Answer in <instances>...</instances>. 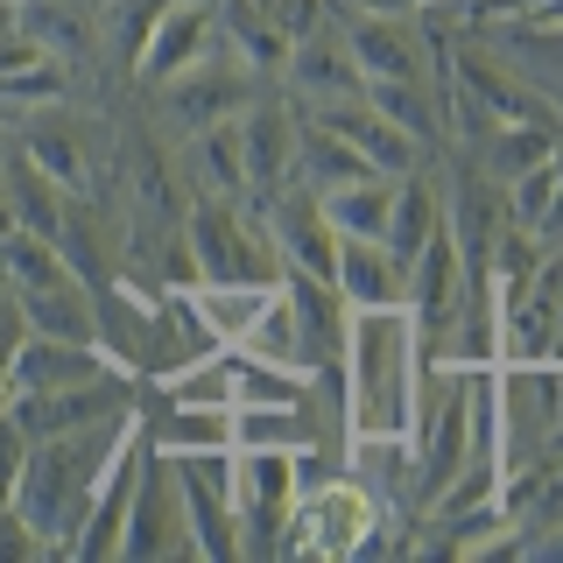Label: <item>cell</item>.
Masks as SVG:
<instances>
[{"instance_id":"cell-32","label":"cell","mask_w":563,"mask_h":563,"mask_svg":"<svg viewBox=\"0 0 563 563\" xmlns=\"http://www.w3.org/2000/svg\"><path fill=\"white\" fill-rule=\"evenodd\" d=\"M246 352V360H268V366H296V374H310V345H303V324H296V310H289V296H268V310L254 317V331L233 345Z\"/></svg>"},{"instance_id":"cell-12","label":"cell","mask_w":563,"mask_h":563,"mask_svg":"<svg viewBox=\"0 0 563 563\" xmlns=\"http://www.w3.org/2000/svg\"><path fill=\"white\" fill-rule=\"evenodd\" d=\"M176 479H184V507H190V536H198V556L233 563V556H240L233 451H184V457H176Z\"/></svg>"},{"instance_id":"cell-1","label":"cell","mask_w":563,"mask_h":563,"mask_svg":"<svg viewBox=\"0 0 563 563\" xmlns=\"http://www.w3.org/2000/svg\"><path fill=\"white\" fill-rule=\"evenodd\" d=\"M128 430H134V416H106L92 430H64V437H35L29 444V465H22V479H14L8 507L57 556H70V536H78V521H85V507H92L113 451L128 444Z\"/></svg>"},{"instance_id":"cell-24","label":"cell","mask_w":563,"mask_h":563,"mask_svg":"<svg viewBox=\"0 0 563 563\" xmlns=\"http://www.w3.org/2000/svg\"><path fill=\"white\" fill-rule=\"evenodd\" d=\"M22 324L43 331V339H85L99 345V303H92V282H43V289H22Z\"/></svg>"},{"instance_id":"cell-8","label":"cell","mask_w":563,"mask_h":563,"mask_svg":"<svg viewBox=\"0 0 563 563\" xmlns=\"http://www.w3.org/2000/svg\"><path fill=\"white\" fill-rule=\"evenodd\" d=\"M120 556H198L184 479H176V457L163 444H148V465H141V486H134V507H128Z\"/></svg>"},{"instance_id":"cell-4","label":"cell","mask_w":563,"mask_h":563,"mask_svg":"<svg viewBox=\"0 0 563 563\" xmlns=\"http://www.w3.org/2000/svg\"><path fill=\"white\" fill-rule=\"evenodd\" d=\"M268 85H275V78H261V70L240 64L233 49H211V57H198L190 70H176L169 85H155L148 106H155V120H163V134L190 141V134H205V128L240 120L246 106L268 92Z\"/></svg>"},{"instance_id":"cell-18","label":"cell","mask_w":563,"mask_h":563,"mask_svg":"<svg viewBox=\"0 0 563 563\" xmlns=\"http://www.w3.org/2000/svg\"><path fill=\"white\" fill-rule=\"evenodd\" d=\"M268 233L282 246V268H310V275L339 268V225H331V211L310 184H289L268 205Z\"/></svg>"},{"instance_id":"cell-21","label":"cell","mask_w":563,"mask_h":563,"mask_svg":"<svg viewBox=\"0 0 563 563\" xmlns=\"http://www.w3.org/2000/svg\"><path fill=\"white\" fill-rule=\"evenodd\" d=\"M134 416L148 422V437H155V444H163L169 457H184V451H233V409H205V401H169L155 380H141Z\"/></svg>"},{"instance_id":"cell-11","label":"cell","mask_w":563,"mask_h":563,"mask_svg":"<svg viewBox=\"0 0 563 563\" xmlns=\"http://www.w3.org/2000/svg\"><path fill=\"white\" fill-rule=\"evenodd\" d=\"M148 422L134 416V430H128V444L113 451V465H106V479L92 493V507H85V521H78V536H70V556L78 563H106V556H120V536H128V507H134V486H141V465H148Z\"/></svg>"},{"instance_id":"cell-16","label":"cell","mask_w":563,"mask_h":563,"mask_svg":"<svg viewBox=\"0 0 563 563\" xmlns=\"http://www.w3.org/2000/svg\"><path fill=\"white\" fill-rule=\"evenodd\" d=\"M113 374V352L106 345H85V339H43V331H29L22 345H14L8 360V401L14 395H57V387H85Z\"/></svg>"},{"instance_id":"cell-35","label":"cell","mask_w":563,"mask_h":563,"mask_svg":"<svg viewBox=\"0 0 563 563\" xmlns=\"http://www.w3.org/2000/svg\"><path fill=\"white\" fill-rule=\"evenodd\" d=\"M205 310V324L219 331V345H240L246 331H254V317L268 310L275 289H261V282H205V289H190Z\"/></svg>"},{"instance_id":"cell-33","label":"cell","mask_w":563,"mask_h":563,"mask_svg":"<svg viewBox=\"0 0 563 563\" xmlns=\"http://www.w3.org/2000/svg\"><path fill=\"white\" fill-rule=\"evenodd\" d=\"M556 141H563L556 128H536V120H507V128H493V134H486V148L472 155V163H479L493 184H515V176H521V169H536L542 155L556 148Z\"/></svg>"},{"instance_id":"cell-19","label":"cell","mask_w":563,"mask_h":563,"mask_svg":"<svg viewBox=\"0 0 563 563\" xmlns=\"http://www.w3.org/2000/svg\"><path fill=\"white\" fill-rule=\"evenodd\" d=\"M282 296H289L296 324H303V345H310V366H345V339H352V303L331 275H310V268H282Z\"/></svg>"},{"instance_id":"cell-6","label":"cell","mask_w":563,"mask_h":563,"mask_svg":"<svg viewBox=\"0 0 563 563\" xmlns=\"http://www.w3.org/2000/svg\"><path fill=\"white\" fill-rule=\"evenodd\" d=\"M240 556H282L296 521V451H233Z\"/></svg>"},{"instance_id":"cell-30","label":"cell","mask_w":563,"mask_h":563,"mask_svg":"<svg viewBox=\"0 0 563 563\" xmlns=\"http://www.w3.org/2000/svg\"><path fill=\"white\" fill-rule=\"evenodd\" d=\"M317 444L310 401H240L233 409V451H303Z\"/></svg>"},{"instance_id":"cell-26","label":"cell","mask_w":563,"mask_h":563,"mask_svg":"<svg viewBox=\"0 0 563 563\" xmlns=\"http://www.w3.org/2000/svg\"><path fill=\"white\" fill-rule=\"evenodd\" d=\"M296 176H303L317 198H331V190L366 184V176H380V169L366 163V155L352 148L345 134H331L324 120H310V113H303V128H296Z\"/></svg>"},{"instance_id":"cell-14","label":"cell","mask_w":563,"mask_h":563,"mask_svg":"<svg viewBox=\"0 0 563 563\" xmlns=\"http://www.w3.org/2000/svg\"><path fill=\"white\" fill-rule=\"evenodd\" d=\"M205 352H219V331L205 324L198 296H190V289H155L148 339H141L134 374L141 380H169V374H184V366H198Z\"/></svg>"},{"instance_id":"cell-13","label":"cell","mask_w":563,"mask_h":563,"mask_svg":"<svg viewBox=\"0 0 563 563\" xmlns=\"http://www.w3.org/2000/svg\"><path fill=\"white\" fill-rule=\"evenodd\" d=\"M331 22H339L352 64H360L366 78L430 85V35L416 29V14H339L331 8Z\"/></svg>"},{"instance_id":"cell-36","label":"cell","mask_w":563,"mask_h":563,"mask_svg":"<svg viewBox=\"0 0 563 563\" xmlns=\"http://www.w3.org/2000/svg\"><path fill=\"white\" fill-rule=\"evenodd\" d=\"M169 401H205V409H233V395H240V352L233 345H219V352H205L198 366H184V374H169V380H155Z\"/></svg>"},{"instance_id":"cell-31","label":"cell","mask_w":563,"mask_h":563,"mask_svg":"<svg viewBox=\"0 0 563 563\" xmlns=\"http://www.w3.org/2000/svg\"><path fill=\"white\" fill-rule=\"evenodd\" d=\"M437 233H444V198H437V184L422 169L395 176V211H387V246H395V261H416Z\"/></svg>"},{"instance_id":"cell-23","label":"cell","mask_w":563,"mask_h":563,"mask_svg":"<svg viewBox=\"0 0 563 563\" xmlns=\"http://www.w3.org/2000/svg\"><path fill=\"white\" fill-rule=\"evenodd\" d=\"M507 219L536 246H563V141L536 169H521L515 184H507Z\"/></svg>"},{"instance_id":"cell-17","label":"cell","mask_w":563,"mask_h":563,"mask_svg":"<svg viewBox=\"0 0 563 563\" xmlns=\"http://www.w3.org/2000/svg\"><path fill=\"white\" fill-rule=\"evenodd\" d=\"M282 85H289L296 106H331V99H360L366 92V70L352 64L339 22H324L317 35L289 43V64H282Z\"/></svg>"},{"instance_id":"cell-40","label":"cell","mask_w":563,"mask_h":563,"mask_svg":"<svg viewBox=\"0 0 563 563\" xmlns=\"http://www.w3.org/2000/svg\"><path fill=\"white\" fill-rule=\"evenodd\" d=\"M339 14H430L444 8V0H331Z\"/></svg>"},{"instance_id":"cell-20","label":"cell","mask_w":563,"mask_h":563,"mask_svg":"<svg viewBox=\"0 0 563 563\" xmlns=\"http://www.w3.org/2000/svg\"><path fill=\"white\" fill-rule=\"evenodd\" d=\"M296 113L324 120L331 134H345L380 176H409V169H422V148H416V141L401 134L387 113H374V106H366V92H360V99H331V106H296Z\"/></svg>"},{"instance_id":"cell-25","label":"cell","mask_w":563,"mask_h":563,"mask_svg":"<svg viewBox=\"0 0 563 563\" xmlns=\"http://www.w3.org/2000/svg\"><path fill=\"white\" fill-rule=\"evenodd\" d=\"M211 8H219V43L233 49L240 64H254L261 78H275V85H282V64H289V35L275 29L268 0H211Z\"/></svg>"},{"instance_id":"cell-27","label":"cell","mask_w":563,"mask_h":563,"mask_svg":"<svg viewBox=\"0 0 563 563\" xmlns=\"http://www.w3.org/2000/svg\"><path fill=\"white\" fill-rule=\"evenodd\" d=\"M14 29L43 43L57 64H92V0H22Z\"/></svg>"},{"instance_id":"cell-3","label":"cell","mask_w":563,"mask_h":563,"mask_svg":"<svg viewBox=\"0 0 563 563\" xmlns=\"http://www.w3.org/2000/svg\"><path fill=\"white\" fill-rule=\"evenodd\" d=\"M184 240L198 254L205 282H261V289H282V246H275L261 211L225 205V198H190Z\"/></svg>"},{"instance_id":"cell-39","label":"cell","mask_w":563,"mask_h":563,"mask_svg":"<svg viewBox=\"0 0 563 563\" xmlns=\"http://www.w3.org/2000/svg\"><path fill=\"white\" fill-rule=\"evenodd\" d=\"M14 556H49V542L35 536L14 507H0V563H14Z\"/></svg>"},{"instance_id":"cell-41","label":"cell","mask_w":563,"mask_h":563,"mask_svg":"<svg viewBox=\"0 0 563 563\" xmlns=\"http://www.w3.org/2000/svg\"><path fill=\"white\" fill-rule=\"evenodd\" d=\"M0 233H14V198H8V169H0Z\"/></svg>"},{"instance_id":"cell-10","label":"cell","mask_w":563,"mask_h":563,"mask_svg":"<svg viewBox=\"0 0 563 563\" xmlns=\"http://www.w3.org/2000/svg\"><path fill=\"white\" fill-rule=\"evenodd\" d=\"M134 401H141V374L113 366V374H99V380H85V387H57V395H14L8 416L22 422L29 444H35V437L92 430V422H106V416H134Z\"/></svg>"},{"instance_id":"cell-15","label":"cell","mask_w":563,"mask_h":563,"mask_svg":"<svg viewBox=\"0 0 563 563\" xmlns=\"http://www.w3.org/2000/svg\"><path fill=\"white\" fill-rule=\"evenodd\" d=\"M211 49H219V8H211V0H176L163 22L148 29V43H141L134 85L155 92V85H169L176 70H190L198 57H211Z\"/></svg>"},{"instance_id":"cell-34","label":"cell","mask_w":563,"mask_h":563,"mask_svg":"<svg viewBox=\"0 0 563 563\" xmlns=\"http://www.w3.org/2000/svg\"><path fill=\"white\" fill-rule=\"evenodd\" d=\"M339 240H387V211H395V176H366V184H345L324 198Z\"/></svg>"},{"instance_id":"cell-38","label":"cell","mask_w":563,"mask_h":563,"mask_svg":"<svg viewBox=\"0 0 563 563\" xmlns=\"http://www.w3.org/2000/svg\"><path fill=\"white\" fill-rule=\"evenodd\" d=\"M22 465H29V430L14 416H0V507L14 500V479H22Z\"/></svg>"},{"instance_id":"cell-44","label":"cell","mask_w":563,"mask_h":563,"mask_svg":"<svg viewBox=\"0 0 563 563\" xmlns=\"http://www.w3.org/2000/svg\"><path fill=\"white\" fill-rule=\"evenodd\" d=\"M556 366H563V352H556Z\"/></svg>"},{"instance_id":"cell-5","label":"cell","mask_w":563,"mask_h":563,"mask_svg":"<svg viewBox=\"0 0 563 563\" xmlns=\"http://www.w3.org/2000/svg\"><path fill=\"white\" fill-rule=\"evenodd\" d=\"M380 542L401 550V536L387 528V515L374 507V493L345 472V479H331L324 493L296 500V521H289L282 556H366V550H380Z\"/></svg>"},{"instance_id":"cell-37","label":"cell","mask_w":563,"mask_h":563,"mask_svg":"<svg viewBox=\"0 0 563 563\" xmlns=\"http://www.w3.org/2000/svg\"><path fill=\"white\" fill-rule=\"evenodd\" d=\"M64 92H70V78H64L57 57H35V64H22V70H8V78H0V106H35V113H57Z\"/></svg>"},{"instance_id":"cell-7","label":"cell","mask_w":563,"mask_h":563,"mask_svg":"<svg viewBox=\"0 0 563 563\" xmlns=\"http://www.w3.org/2000/svg\"><path fill=\"white\" fill-rule=\"evenodd\" d=\"M556 422H563V366L556 360L500 366V479L550 451Z\"/></svg>"},{"instance_id":"cell-29","label":"cell","mask_w":563,"mask_h":563,"mask_svg":"<svg viewBox=\"0 0 563 563\" xmlns=\"http://www.w3.org/2000/svg\"><path fill=\"white\" fill-rule=\"evenodd\" d=\"M22 148L57 176L70 198H99V155L85 148V134L70 128V120H35V128L22 134Z\"/></svg>"},{"instance_id":"cell-43","label":"cell","mask_w":563,"mask_h":563,"mask_svg":"<svg viewBox=\"0 0 563 563\" xmlns=\"http://www.w3.org/2000/svg\"><path fill=\"white\" fill-rule=\"evenodd\" d=\"M0 416H8V374H0Z\"/></svg>"},{"instance_id":"cell-9","label":"cell","mask_w":563,"mask_h":563,"mask_svg":"<svg viewBox=\"0 0 563 563\" xmlns=\"http://www.w3.org/2000/svg\"><path fill=\"white\" fill-rule=\"evenodd\" d=\"M296 128H303V113H296V99H282L275 85L240 113V141H246V211H261V219H268V205L289 184H303V176H296Z\"/></svg>"},{"instance_id":"cell-28","label":"cell","mask_w":563,"mask_h":563,"mask_svg":"<svg viewBox=\"0 0 563 563\" xmlns=\"http://www.w3.org/2000/svg\"><path fill=\"white\" fill-rule=\"evenodd\" d=\"M190 190H198V198L246 205V141H240V120L190 134Z\"/></svg>"},{"instance_id":"cell-42","label":"cell","mask_w":563,"mask_h":563,"mask_svg":"<svg viewBox=\"0 0 563 563\" xmlns=\"http://www.w3.org/2000/svg\"><path fill=\"white\" fill-rule=\"evenodd\" d=\"M14 8H22V0H0V35L14 29Z\"/></svg>"},{"instance_id":"cell-2","label":"cell","mask_w":563,"mask_h":563,"mask_svg":"<svg viewBox=\"0 0 563 563\" xmlns=\"http://www.w3.org/2000/svg\"><path fill=\"white\" fill-rule=\"evenodd\" d=\"M345 387H352V437H409L416 430V324L409 303L352 310L345 339Z\"/></svg>"},{"instance_id":"cell-22","label":"cell","mask_w":563,"mask_h":563,"mask_svg":"<svg viewBox=\"0 0 563 563\" xmlns=\"http://www.w3.org/2000/svg\"><path fill=\"white\" fill-rule=\"evenodd\" d=\"M331 282L345 289L352 310H395L409 303V261H395L387 240H339V268Z\"/></svg>"}]
</instances>
